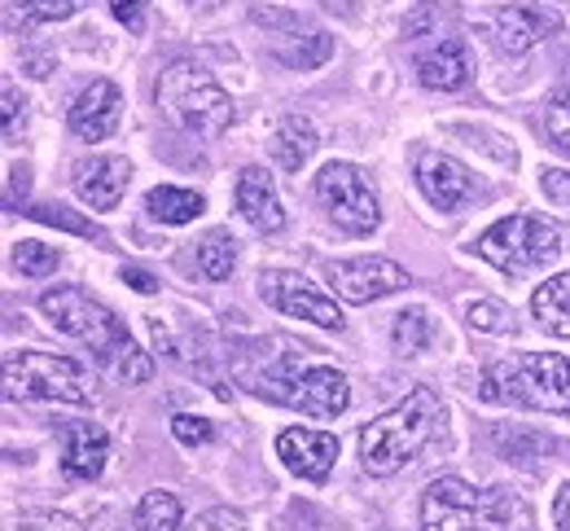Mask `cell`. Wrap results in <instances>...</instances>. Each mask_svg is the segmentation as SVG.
Instances as JSON below:
<instances>
[{
    "mask_svg": "<svg viewBox=\"0 0 570 531\" xmlns=\"http://www.w3.org/2000/svg\"><path fill=\"white\" fill-rule=\"evenodd\" d=\"M124 119V92L110 79H92L71 106V132L79 141H106Z\"/></svg>",
    "mask_w": 570,
    "mask_h": 531,
    "instance_id": "cell-14",
    "label": "cell"
},
{
    "mask_svg": "<svg viewBox=\"0 0 570 531\" xmlns=\"http://www.w3.org/2000/svg\"><path fill=\"white\" fill-rule=\"evenodd\" d=\"M124 282H128L137 295H154V291H158V282H154L145 268H124Z\"/></svg>",
    "mask_w": 570,
    "mask_h": 531,
    "instance_id": "cell-39",
    "label": "cell"
},
{
    "mask_svg": "<svg viewBox=\"0 0 570 531\" xmlns=\"http://www.w3.org/2000/svg\"><path fill=\"white\" fill-rule=\"evenodd\" d=\"M158 106L167 110V119L176 128H185L189 137L215 141L233 128V97L212 79L203 62H171L158 79Z\"/></svg>",
    "mask_w": 570,
    "mask_h": 531,
    "instance_id": "cell-5",
    "label": "cell"
},
{
    "mask_svg": "<svg viewBox=\"0 0 570 531\" xmlns=\"http://www.w3.org/2000/svg\"><path fill=\"white\" fill-rule=\"evenodd\" d=\"M128 180H132V163L124 154H92L75 163V194L92 212H115L128 194Z\"/></svg>",
    "mask_w": 570,
    "mask_h": 531,
    "instance_id": "cell-11",
    "label": "cell"
},
{
    "mask_svg": "<svg viewBox=\"0 0 570 531\" xmlns=\"http://www.w3.org/2000/svg\"><path fill=\"white\" fill-rule=\"evenodd\" d=\"M31 189V171L27 167H9V194H4V207H18V198H27Z\"/></svg>",
    "mask_w": 570,
    "mask_h": 531,
    "instance_id": "cell-37",
    "label": "cell"
},
{
    "mask_svg": "<svg viewBox=\"0 0 570 531\" xmlns=\"http://www.w3.org/2000/svg\"><path fill=\"white\" fill-rule=\"evenodd\" d=\"M145 9H149V0H110V13H115V18H119L128 31H141Z\"/></svg>",
    "mask_w": 570,
    "mask_h": 531,
    "instance_id": "cell-34",
    "label": "cell"
},
{
    "mask_svg": "<svg viewBox=\"0 0 570 531\" xmlns=\"http://www.w3.org/2000/svg\"><path fill=\"white\" fill-rule=\"evenodd\" d=\"M391 338H395V352L400 356H422V352H430V343H434V321H430L422 307H409V312L395 316Z\"/></svg>",
    "mask_w": 570,
    "mask_h": 531,
    "instance_id": "cell-23",
    "label": "cell"
},
{
    "mask_svg": "<svg viewBox=\"0 0 570 531\" xmlns=\"http://www.w3.org/2000/svg\"><path fill=\"white\" fill-rule=\"evenodd\" d=\"M479 395L497 404L535 409V413H570V356L518 352L483 374Z\"/></svg>",
    "mask_w": 570,
    "mask_h": 531,
    "instance_id": "cell-4",
    "label": "cell"
},
{
    "mask_svg": "<svg viewBox=\"0 0 570 531\" xmlns=\"http://www.w3.org/2000/svg\"><path fill=\"white\" fill-rule=\"evenodd\" d=\"M185 519L180 496L176 492H145L137 505V528L141 531H176Z\"/></svg>",
    "mask_w": 570,
    "mask_h": 531,
    "instance_id": "cell-25",
    "label": "cell"
},
{
    "mask_svg": "<svg viewBox=\"0 0 570 531\" xmlns=\"http://www.w3.org/2000/svg\"><path fill=\"white\" fill-rule=\"evenodd\" d=\"M40 312L53 321V330H62L67 338L83 343L119 382H128V386L149 382L154 361L132 343L128 325L106 304H97L88 291H79V286H53V291L40 295Z\"/></svg>",
    "mask_w": 570,
    "mask_h": 531,
    "instance_id": "cell-1",
    "label": "cell"
},
{
    "mask_svg": "<svg viewBox=\"0 0 570 531\" xmlns=\"http://www.w3.org/2000/svg\"><path fill=\"white\" fill-rule=\"evenodd\" d=\"M540 185H544V194H549L553 203H570V171L544 167V171H540Z\"/></svg>",
    "mask_w": 570,
    "mask_h": 531,
    "instance_id": "cell-36",
    "label": "cell"
},
{
    "mask_svg": "<svg viewBox=\"0 0 570 531\" xmlns=\"http://www.w3.org/2000/svg\"><path fill=\"white\" fill-rule=\"evenodd\" d=\"M277 456L285 461L289 474H298L307 483H325L334 461H338V435L307 431V426H285L277 435Z\"/></svg>",
    "mask_w": 570,
    "mask_h": 531,
    "instance_id": "cell-12",
    "label": "cell"
},
{
    "mask_svg": "<svg viewBox=\"0 0 570 531\" xmlns=\"http://www.w3.org/2000/svg\"><path fill=\"white\" fill-rule=\"evenodd\" d=\"M106 456H110V435L97 422H75L67 431V449H62V474L75 483H92L101 479Z\"/></svg>",
    "mask_w": 570,
    "mask_h": 531,
    "instance_id": "cell-18",
    "label": "cell"
},
{
    "mask_svg": "<svg viewBox=\"0 0 570 531\" xmlns=\"http://www.w3.org/2000/svg\"><path fill=\"white\" fill-rule=\"evenodd\" d=\"M316 128L303 119V115H285L282 128H277V137H273V154H277V163H282V171H298L312 154H316Z\"/></svg>",
    "mask_w": 570,
    "mask_h": 531,
    "instance_id": "cell-21",
    "label": "cell"
},
{
    "mask_svg": "<svg viewBox=\"0 0 570 531\" xmlns=\"http://www.w3.org/2000/svg\"><path fill=\"white\" fill-rule=\"evenodd\" d=\"M259 299L268 307H277L282 316H294V321H312L321 330H343L347 316L334 299H325L307 277L298 273H259Z\"/></svg>",
    "mask_w": 570,
    "mask_h": 531,
    "instance_id": "cell-9",
    "label": "cell"
},
{
    "mask_svg": "<svg viewBox=\"0 0 570 531\" xmlns=\"http://www.w3.org/2000/svg\"><path fill=\"white\" fill-rule=\"evenodd\" d=\"M9 531H83V523H75L71 514H58V510H36V514H22Z\"/></svg>",
    "mask_w": 570,
    "mask_h": 531,
    "instance_id": "cell-31",
    "label": "cell"
},
{
    "mask_svg": "<svg viewBox=\"0 0 570 531\" xmlns=\"http://www.w3.org/2000/svg\"><path fill=\"white\" fill-rule=\"evenodd\" d=\"M531 312H535L540 330H549L553 338H570V273L549 277V282L531 295Z\"/></svg>",
    "mask_w": 570,
    "mask_h": 531,
    "instance_id": "cell-20",
    "label": "cell"
},
{
    "mask_svg": "<svg viewBox=\"0 0 570 531\" xmlns=\"http://www.w3.org/2000/svg\"><path fill=\"white\" fill-rule=\"evenodd\" d=\"M417 79L426 83L430 92H456L470 83V58H465V45L452 36L443 45H434L430 53L417 58Z\"/></svg>",
    "mask_w": 570,
    "mask_h": 531,
    "instance_id": "cell-19",
    "label": "cell"
},
{
    "mask_svg": "<svg viewBox=\"0 0 570 531\" xmlns=\"http://www.w3.org/2000/svg\"><path fill=\"white\" fill-rule=\"evenodd\" d=\"M553 31H558V18L544 9H531V4H504L492 18V36L504 53H527Z\"/></svg>",
    "mask_w": 570,
    "mask_h": 531,
    "instance_id": "cell-17",
    "label": "cell"
},
{
    "mask_svg": "<svg viewBox=\"0 0 570 531\" xmlns=\"http://www.w3.org/2000/svg\"><path fill=\"white\" fill-rule=\"evenodd\" d=\"M553 528L570 531V483H562L558 496H553Z\"/></svg>",
    "mask_w": 570,
    "mask_h": 531,
    "instance_id": "cell-38",
    "label": "cell"
},
{
    "mask_svg": "<svg viewBox=\"0 0 570 531\" xmlns=\"http://www.w3.org/2000/svg\"><path fill=\"white\" fill-rule=\"evenodd\" d=\"M149 216L163 220V225H189L203 216V194L194 189H180V185H154L149 198H145Z\"/></svg>",
    "mask_w": 570,
    "mask_h": 531,
    "instance_id": "cell-22",
    "label": "cell"
},
{
    "mask_svg": "<svg viewBox=\"0 0 570 531\" xmlns=\"http://www.w3.org/2000/svg\"><path fill=\"white\" fill-rule=\"evenodd\" d=\"M316 198L330 212V220L343 233H352V237H364V233H373L382 225L377 194H373L368 176L360 171L356 163H325L321 176H316Z\"/></svg>",
    "mask_w": 570,
    "mask_h": 531,
    "instance_id": "cell-8",
    "label": "cell"
},
{
    "mask_svg": "<svg viewBox=\"0 0 570 531\" xmlns=\"http://www.w3.org/2000/svg\"><path fill=\"white\" fill-rule=\"evenodd\" d=\"M544 128H549L553 146L570 154V88H562V92L549 101V110H544Z\"/></svg>",
    "mask_w": 570,
    "mask_h": 531,
    "instance_id": "cell-29",
    "label": "cell"
},
{
    "mask_svg": "<svg viewBox=\"0 0 570 531\" xmlns=\"http://www.w3.org/2000/svg\"><path fill=\"white\" fill-rule=\"evenodd\" d=\"M4 391L13 400H45V404H92L97 400L92 374L75 356L36 352V347L4 352Z\"/></svg>",
    "mask_w": 570,
    "mask_h": 531,
    "instance_id": "cell-6",
    "label": "cell"
},
{
    "mask_svg": "<svg viewBox=\"0 0 570 531\" xmlns=\"http://www.w3.org/2000/svg\"><path fill=\"white\" fill-rule=\"evenodd\" d=\"M233 264H237V242H233L224 228L207 233L203 246H198V273H203L207 282H224V277L233 273Z\"/></svg>",
    "mask_w": 570,
    "mask_h": 531,
    "instance_id": "cell-24",
    "label": "cell"
},
{
    "mask_svg": "<svg viewBox=\"0 0 570 531\" xmlns=\"http://www.w3.org/2000/svg\"><path fill=\"white\" fill-rule=\"evenodd\" d=\"M22 216H31V220H40V225H58V228H71V233H83V237H101V228L88 225V220H75L67 207H27Z\"/></svg>",
    "mask_w": 570,
    "mask_h": 531,
    "instance_id": "cell-30",
    "label": "cell"
},
{
    "mask_svg": "<svg viewBox=\"0 0 570 531\" xmlns=\"http://www.w3.org/2000/svg\"><path fill=\"white\" fill-rule=\"evenodd\" d=\"M285 404L325 422V417H338L352 404V391H347V378L334 365H312V370H298V378L289 386Z\"/></svg>",
    "mask_w": 570,
    "mask_h": 531,
    "instance_id": "cell-13",
    "label": "cell"
},
{
    "mask_svg": "<svg viewBox=\"0 0 570 531\" xmlns=\"http://www.w3.org/2000/svg\"><path fill=\"white\" fill-rule=\"evenodd\" d=\"M325 277H330V291L343 304H373V299H386V295L409 286V273L395 259H382V255H360V259L325 264Z\"/></svg>",
    "mask_w": 570,
    "mask_h": 531,
    "instance_id": "cell-10",
    "label": "cell"
},
{
    "mask_svg": "<svg viewBox=\"0 0 570 531\" xmlns=\"http://www.w3.org/2000/svg\"><path fill=\"white\" fill-rule=\"evenodd\" d=\"M237 212L242 220L259 233H282L285 228V207L282 194L273 185V176L264 167H242L237 176Z\"/></svg>",
    "mask_w": 570,
    "mask_h": 531,
    "instance_id": "cell-16",
    "label": "cell"
},
{
    "mask_svg": "<svg viewBox=\"0 0 570 531\" xmlns=\"http://www.w3.org/2000/svg\"><path fill=\"white\" fill-rule=\"evenodd\" d=\"M422 531H535L527 505L504 488H470L465 479H434L422 492Z\"/></svg>",
    "mask_w": 570,
    "mask_h": 531,
    "instance_id": "cell-3",
    "label": "cell"
},
{
    "mask_svg": "<svg viewBox=\"0 0 570 531\" xmlns=\"http://www.w3.org/2000/svg\"><path fill=\"white\" fill-rule=\"evenodd\" d=\"M443 422H448L443 400H439L430 386H417L404 404H395L391 413H382V417H373L368 426H360V465H364L373 479L400 474V470L439 435Z\"/></svg>",
    "mask_w": 570,
    "mask_h": 531,
    "instance_id": "cell-2",
    "label": "cell"
},
{
    "mask_svg": "<svg viewBox=\"0 0 570 531\" xmlns=\"http://www.w3.org/2000/svg\"><path fill=\"white\" fill-rule=\"evenodd\" d=\"M417 185L430 198V207H439V212H456L461 203L474 198V176L456 158H448L439 150L417 154Z\"/></svg>",
    "mask_w": 570,
    "mask_h": 531,
    "instance_id": "cell-15",
    "label": "cell"
},
{
    "mask_svg": "<svg viewBox=\"0 0 570 531\" xmlns=\"http://www.w3.org/2000/svg\"><path fill=\"white\" fill-rule=\"evenodd\" d=\"M13 264H18L22 277H49V273H58L62 250L58 246H45V242H18L13 246Z\"/></svg>",
    "mask_w": 570,
    "mask_h": 531,
    "instance_id": "cell-26",
    "label": "cell"
},
{
    "mask_svg": "<svg viewBox=\"0 0 570 531\" xmlns=\"http://www.w3.org/2000/svg\"><path fill=\"white\" fill-rule=\"evenodd\" d=\"M83 4L88 0H22V18L27 22H67Z\"/></svg>",
    "mask_w": 570,
    "mask_h": 531,
    "instance_id": "cell-28",
    "label": "cell"
},
{
    "mask_svg": "<svg viewBox=\"0 0 570 531\" xmlns=\"http://www.w3.org/2000/svg\"><path fill=\"white\" fill-rule=\"evenodd\" d=\"M171 435H176L180 444H212V440H215V426L207 422V417L180 413V417H171Z\"/></svg>",
    "mask_w": 570,
    "mask_h": 531,
    "instance_id": "cell-32",
    "label": "cell"
},
{
    "mask_svg": "<svg viewBox=\"0 0 570 531\" xmlns=\"http://www.w3.org/2000/svg\"><path fill=\"white\" fill-rule=\"evenodd\" d=\"M492 268L509 273V277H522V273H535V268H549L558 255H562V233L549 225V220H535V216H504L488 228L474 246Z\"/></svg>",
    "mask_w": 570,
    "mask_h": 531,
    "instance_id": "cell-7",
    "label": "cell"
},
{
    "mask_svg": "<svg viewBox=\"0 0 570 531\" xmlns=\"http://www.w3.org/2000/svg\"><path fill=\"white\" fill-rule=\"evenodd\" d=\"M189 531H246V519L237 514V510H207V514H198L194 519V528Z\"/></svg>",
    "mask_w": 570,
    "mask_h": 531,
    "instance_id": "cell-33",
    "label": "cell"
},
{
    "mask_svg": "<svg viewBox=\"0 0 570 531\" xmlns=\"http://www.w3.org/2000/svg\"><path fill=\"white\" fill-rule=\"evenodd\" d=\"M22 97H18V88L13 83H4V141H13L18 137V128H22Z\"/></svg>",
    "mask_w": 570,
    "mask_h": 531,
    "instance_id": "cell-35",
    "label": "cell"
},
{
    "mask_svg": "<svg viewBox=\"0 0 570 531\" xmlns=\"http://www.w3.org/2000/svg\"><path fill=\"white\" fill-rule=\"evenodd\" d=\"M465 321H470V330H479V334H513L518 330V321H513V312L497 299H474V304L465 307Z\"/></svg>",
    "mask_w": 570,
    "mask_h": 531,
    "instance_id": "cell-27",
    "label": "cell"
}]
</instances>
